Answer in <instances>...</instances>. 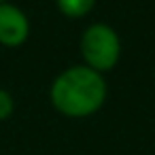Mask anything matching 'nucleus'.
<instances>
[{
    "instance_id": "nucleus-4",
    "label": "nucleus",
    "mask_w": 155,
    "mask_h": 155,
    "mask_svg": "<svg viewBox=\"0 0 155 155\" xmlns=\"http://www.w3.org/2000/svg\"><path fill=\"white\" fill-rule=\"evenodd\" d=\"M55 2H58V9H60L62 15L77 19V17L87 15L94 9L96 0H55Z\"/></svg>"
},
{
    "instance_id": "nucleus-1",
    "label": "nucleus",
    "mask_w": 155,
    "mask_h": 155,
    "mask_svg": "<svg viewBox=\"0 0 155 155\" xmlns=\"http://www.w3.org/2000/svg\"><path fill=\"white\" fill-rule=\"evenodd\" d=\"M51 104L66 117H89L106 100V81L89 66H70L55 77L49 89Z\"/></svg>"
},
{
    "instance_id": "nucleus-2",
    "label": "nucleus",
    "mask_w": 155,
    "mask_h": 155,
    "mask_svg": "<svg viewBox=\"0 0 155 155\" xmlns=\"http://www.w3.org/2000/svg\"><path fill=\"white\" fill-rule=\"evenodd\" d=\"M81 55L85 66L100 74L115 68L121 55V41L115 28L108 24H91L81 36Z\"/></svg>"
},
{
    "instance_id": "nucleus-5",
    "label": "nucleus",
    "mask_w": 155,
    "mask_h": 155,
    "mask_svg": "<svg viewBox=\"0 0 155 155\" xmlns=\"http://www.w3.org/2000/svg\"><path fill=\"white\" fill-rule=\"evenodd\" d=\"M13 110H15V100H13V96H11L7 89L0 87V121H7V119L13 115Z\"/></svg>"
},
{
    "instance_id": "nucleus-3",
    "label": "nucleus",
    "mask_w": 155,
    "mask_h": 155,
    "mask_svg": "<svg viewBox=\"0 0 155 155\" xmlns=\"http://www.w3.org/2000/svg\"><path fill=\"white\" fill-rule=\"evenodd\" d=\"M28 34H30L28 15L11 2L0 5V45L19 47L26 43Z\"/></svg>"
},
{
    "instance_id": "nucleus-6",
    "label": "nucleus",
    "mask_w": 155,
    "mask_h": 155,
    "mask_svg": "<svg viewBox=\"0 0 155 155\" xmlns=\"http://www.w3.org/2000/svg\"><path fill=\"white\" fill-rule=\"evenodd\" d=\"M5 2H7V0H0V5H5Z\"/></svg>"
}]
</instances>
